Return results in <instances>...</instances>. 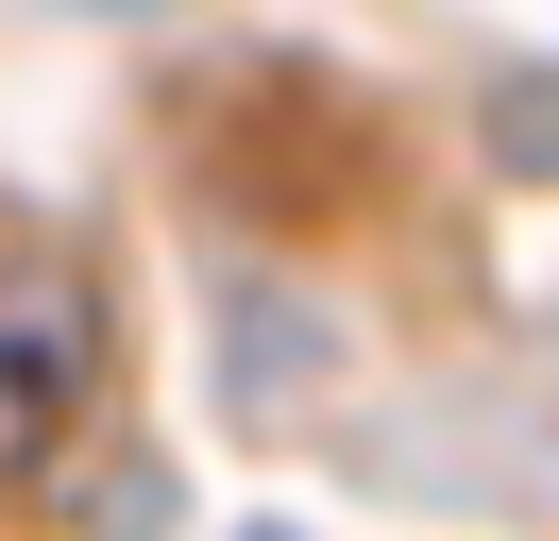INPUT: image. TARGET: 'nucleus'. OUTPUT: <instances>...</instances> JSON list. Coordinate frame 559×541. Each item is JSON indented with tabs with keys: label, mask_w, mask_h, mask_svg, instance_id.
<instances>
[{
	"label": "nucleus",
	"mask_w": 559,
	"mask_h": 541,
	"mask_svg": "<svg viewBox=\"0 0 559 541\" xmlns=\"http://www.w3.org/2000/svg\"><path fill=\"white\" fill-rule=\"evenodd\" d=\"M69 389H85V356H69V322H0V473H17V457H51V440H69Z\"/></svg>",
	"instance_id": "nucleus-1"
}]
</instances>
